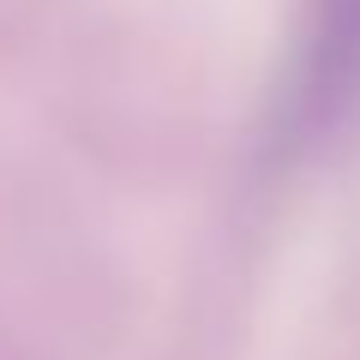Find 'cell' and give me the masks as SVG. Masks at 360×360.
<instances>
[{"instance_id": "cell-1", "label": "cell", "mask_w": 360, "mask_h": 360, "mask_svg": "<svg viewBox=\"0 0 360 360\" xmlns=\"http://www.w3.org/2000/svg\"><path fill=\"white\" fill-rule=\"evenodd\" d=\"M360 108V0H324L300 78V139H330Z\"/></svg>"}]
</instances>
